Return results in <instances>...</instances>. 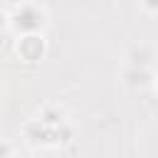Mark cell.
I'll return each instance as SVG.
<instances>
[{
	"instance_id": "4",
	"label": "cell",
	"mask_w": 158,
	"mask_h": 158,
	"mask_svg": "<svg viewBox=\"0 0 158 158\" xmlns=\"http://www.w3.org/2000/svg\"><path fill=\"white\" fill-rule=\"evenodd\" d=\"M0 27H2V15H0Z\"/></svg>"
},
{
	"instance_id": "3",
	"label": "cell",
	"mask_w": 158,
	"mask_h": 158,
	"mask_svg": "<svg viewBox=\"0 0 158 158\" xmlns=\"http://www.w3.org/2000/svg\"><path fill=\"white\" fill-rule=\"evenodd\" d=\"M148 5L151 7H158V0H148Z\"/></svg>"
},
{
	"instance_id": "1",
	"label": "cell",
	"mask_w": 158,
	"mask_h": 158,
	"mask_svg": "<svg viewBox=\"0 0 158 158\" xmlns=\"http://www.w3.org/2000/svg\"><path fill=\"white\" fill-rule=\"evenodd\" d=\"M40 22H42V17H40V12H35L32 7H25V10L17 15V27H20V30H37Z\"/></svg>"
},
{
	"instance_id": "2",
	"label": "cell",
	"mask_w": 158,
	"mask_h": 158,
	"mask_svg": "<svg viewBox=\"0 0 158 158\" xmlns=\"http://www.w3.org/2000/svg\"><path fill=\"white\" fill-rule=\"evenodd\" d=\"M20 52L25 54V59H40L42 54V42L37 37H25L22 44H20Z\"/></svg>"
}]
</instances>
